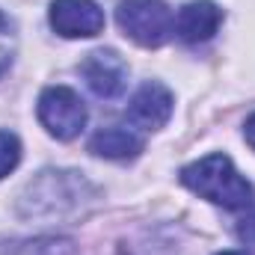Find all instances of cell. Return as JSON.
Masks as SVG:
<instances>
[{"instance_id":"obj_5","label":"cell","mask_w":255,"mask_h":255,"mask_svg":"<svg viewBox=\"0 0 255 255\" xmlns=\"http://www.w3.org/2000/svg\"><path fill=\"white\" fill-rule=\"evenodd\" d=\"M48 18L63 39H92L104 33V12L95 0H54Z\"/></svg>"},{"instance_id":"obj_9","label":"cell","mask_w":255,"mask_h":255,"mask_svg":"<svg viewBox=\"0 0 255 255\" xmlns=\"http://www.w3.org/2000/svg\"><path fill=\"white\" fill-rule=\"evenodd\" d=\"M142 136L133 128H104L89 139V151L95 157H107V160H133L142 151Z\"/></svg>"},{"instance_id":"obj_7","label":"cell","mask_w":255,"mask_h":255,"mask_svg":"<svg viewBox=\"0 0 255 255\" xmlns=\"http://www.w3.org/2000/svg\"><path fill=\"white\" fill-rule=\"evenodd\" d=\"M128 122L139 130H160L172 116V92L163 83H142L125 110Z\"/></svg>"},{"instance_id":"obj_6","label":"cell","mask_w":255,"mask_h":255,"mask_svg":"<svg viewBox=\"0 0 255 255\" xmlns=\"http://www.w3.org/2000/svg\"><path fill=\"white\" fill-rule=\"evenodd\" d=\"M80 74L86 77V86L98 98H119L128 86V63L113 51V48H98L86 54L80 63Z\"/></svg>"},{"instance_id":"obj_4","label":"cell","mask_w":255,"mask_h":255,"mask_svg":"<svg viewBox=\"0 0 255 255\" xmlns=\"http://www.w3.org/2000/svg\"><path fill=\"white\" fill-rule=\"evenodd\" d=\"M39 122L42 128L57 136V139H74L83 128H86V104L80 101V95L68 86H48L39 95Z\"/></svg>"},{"instance_id":"obj_12","label":"cell","mask_w":255,"mask_h":255,"mask_svg":"<svg viewBox=\"0 0 255 255\" xmlns=\"http://www.w3.org/2000/svg\"><path fill=\"white\" fill-rule=\"evenodd\" d=\"M12 57H15V30L9 18L0 12V74L12 65Z\"/></svg>"},{"instance_id":"obj_2","label":"cell","mask_w":255,"mask_h":255,"mask_svg":"<svg viewBox=\"0 0 255 255\" xmlns=\"http://www.w3.org/2000/svg\"><path fill=\"white\" fill-rule=\"evenodd\" d=\"M181 184L193 190L196 196L223 205L229 211H241L253 202V184L238 172V166L232 163L229 154L214 151L199 157L196 163L181 169Z\"/></svg>"},{"instance_id":"obj_1","label":"cell","mask_w":255,"mask_h":255,"mask_svg":"<svg viewBox=\"0 0 255 255\" xmlns=\"http://www.w3.org/2000/svg\"><path fill=\"white\" fill-rule=\"evenodd\" d=\"M98 190L71 169H48L36 181L27 184V190L18 199V214L30 220H51V217H68L83 211L86 202H92Z\"/></svg>"},{"instance_id":"obj_11","label":"cell","mask_w":255,"mask_h":255,"mask_svg":"<svg viewBox=\"0 0 255 255\" xmlns=\"http://www.w3.org/2000/svg\"><path fill=\"white\" fill-rule=\"evenodd\" d=\"M21 163V142L12 130H0V178H6Z\"/></svg>"},{"instance_id":"obj_10","label":"cell","mask_w":255,"mask_h":255,"mask_svg":"<svg viewBox=\"0 0 255 255\" xmlns=\"http://www.w3.org/2000/svg\"><path fill=\"white\" fill-rule=\"evenodd\" d=\"M0 255H77V244L71 238H36L3 247Z\"/></svg>"},{"instance_id":"obj_14","label":"cell","mask_w":255,"mask_h":255,"mask_svg":"<svg viewBox=\"0 0 255 255\" xmlns=\"http://www.w3.org/2000/svg\"><path fill=\"white\" fill-rule=\"evenodd\" d=\"M244 136H247V142L253 145V151H255V113L247 119V125H244Z\"/></svg>"},{"instance_id":"obj_8","label":"cell","mask_w":255,"mask_h":255,"mask_svg":"<svg viewBox=\"0 0 255 255\" xmlns=\"http://www.w3.org/2000/svg\"><path fill=\"white\" fill-rule=\"evenodd\" d=\"M220 24H223V9L214 0H190L175 15V33L187 45H199V42L214 39Z\"/></svg>"},{"instance_id":"obj_15","label":"cell","mask_w":255,"mask_h":255,"mask_svg":"<svg viewBox=\"0 0 255 255\" xmlns=\"http://www.w3.org/2000/svg\"><path fill=\"white\" fill-rule=\"evenodd\" d=\"M217 255H244V253H235V250H229V253H217Z\"/></svg>"},{"instance_id":"obj_3","label":"cell","mask_w":255,"mask_h":255,"mask_svg":"<svg viewBox=\"0 0 255 255\" xmlns=\"http://www.w3.org/2000/svg\"><path fill=\"white\" fill-rule=\"evenodd\" d=\"M116 24L139 48H160L175 33V15L163 0H122Z\"/></svg>"},{"instance_id":"obj_13","label":"cell","mask_w":255,"mask_h":255,"mask_svg":"<svg viewBox=\"0 0 255 255\" xmlns=\"http://www.w3.org/2000/svg\"><path fill=\"white\" fill-rule=\"evenodd\" d=\"M238 241L244 244V247H250V250H255V208L247 214V217H241L238 220Z\"/></svg>"}]
</instances>
